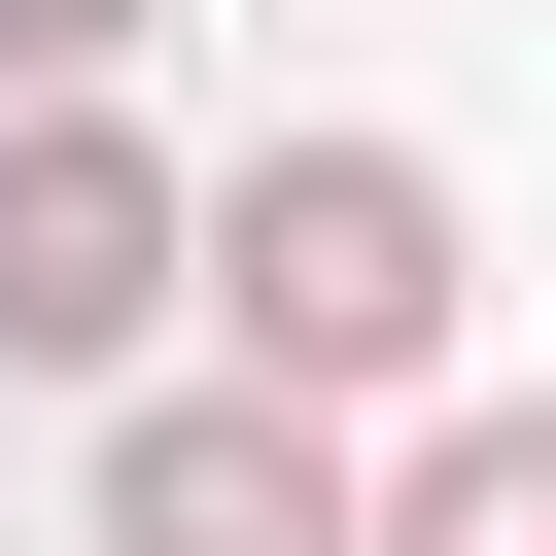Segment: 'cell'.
<instances>
[{"instance_id":"5","label":"cell","mask_w":556,"mask_h":556,"mask_svg":"<svg viewBox=\"0 0 556 556\" xmlns=\"http://www.w3.org/2000/svg\"><path fill=\"white\" fill-rule=\"evenodd\" d=\"M104 35H139V0H0V104H104Z\"/></svg>"},{"instance_id":"1","label":"cell","mask_w":556,"mask_h":556,"mask_svg":"<svg viewBox=\"0 0 556 556\" xmlns=\"http://www.w3.org/2000/svg\"><path fill=\"white\" fill-rule=\"evenodd\" d=\"M174 278L243 313V382H278V417L452 382V174H417V139H243V174L174 208Z\"/></svg>"},{"instance_id":"4","label":"cell","mask_w":556,"mask_h":556,"mask_svg":"<svg viewBox=\"0 0 556 556\" xmlns=\"http://www.w3.org/2000/svg\"><path fill=\"white\" fill-rule=\"evenodd\" d=\"M348 556H556V417H417L348 486Z\"/></svg>"},{"instance_id":"3","label":"cell","mask_w":556,"mask_h":556,"mask_svg":"<svg viewBox=\"0 0 556 556\" xmlns=\"http://www.w3.org/2000/svg\"><path fill=\"white\" fill-rule=\"evenodd\" d=\"M104 556H348V417H278V382H139V417H104Z\"/></svg>"},{"instance_id":"2","label":"cell","mask_w":556,"mask_h":556,"mask_svg":"<svg viewBox=\"0 0 556 556\" xmlns=\"http://www.w3.org/2000/svg\"><path fill=\"white\" fill-rule=\"evenodd\" d=\"M174 313V139H104V104H0V382H104Z\"/></svg>"}]
</instances>
